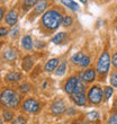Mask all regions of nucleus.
Instances as JSON below:
<instances>
[{
	"label": "nucleus",
	"mask_w": 117,
	"mask_h": 124,
	"mask_svg": "<svg viewBox=\"0 0 117 124\" xmlns=\"http://www.w3.org/2000/svg\"><path fill=\"white\" fill-rule=\"evenodd\" d=\"M80 1H81L82 3H86V2H87V1H88V0H80Z\"/></svg>",
	"instance_id": "e433bc0d"
},
{
	"label": "nucleus",
	"mask_w": 117,
	"mask_h": 124,
	"mask_svg": "<svg viewBox=\"0 0 117 124\" xmlns=\"http://www.w3.org/2000/svg\"><path fill=\"white\" fill-rule=\"evenodd\" d=\"M62 2L64 3L66 7H69L71 10H73V11H77V10L79 9V6L78 3L74 2L73 0H62Z\"/></svg>",
	"instance_id": "dca6fc26"
},
{
	"label": "nucleus",
	"mask_w": 117,
	"mask_h": 124,
	"mask_svg": "<svg viewBox=\"0 0 117 124\" xmlns=\"http://www.w3.org/2000/svg\"><path fill=\"white\" fill-rule=\"evenodd\" d=\"M62 16L61 14L55 11V10H49L46 11L42 17V22L44 26L49 30H56L62 23Z\"/></svg>",
	"instance_id": "f257e3e1"
},
{
	"label": "nucleus",
	"mask_w": 117,
	"mask_h": 124,
	"mask_svg": "<svg viewBox=\"0 0 117 124\" xmlns=\"http://www.w3.org/2000/svg\"><path fill=\"white\" fill-rule=\"evenodd\" d=\"M71 98H72V101H74L77 105H79V106H83L87 103V98H86L85 93H81V94H74V93H72Z\"/></svg>",
	"instance_id": "6e6552de"
},
{
	"label": "nucleus",
	"mask_w": 117,
	"mask_h": 124,
	"mask_svg": "<svg viewBox=\"0 0 117 124\" xmlns=\"http://www.w3.org/2000/svg\"><path fill=\"white\" fill-rule=\"evenodd\" d=\"M65 108H66L65 107V104L62 99H56L52 104V112L56 115L62 114V113L65 111Z\"/></svg>",
	"instance_id": "423d86ee"
},
{
	"label": "nucleus",
	"mask_w": 117,
	"mask_h": 124,
	"mask_svg": "<svg viewBox=\"0 0 117 124\" xmlns=\"http://www.w3.org/2000/svg\"><path fill=\"white\" fill-rule=\"evenodd\" d=\"M82 58H83V53L79 52V53H77V54H74V55L72 56L71 60H72V62H73V63H75V64L78 63V64H79V62L81 61Z\"/></svg>",
	"instance_id": "b1692460"
},
{
	"label": "nucleus",
	"mask_w": 117,
	"mask_h": 124,
	"mask_svg": "<svg viewBox=\"0 0 117 124\" xmlns=\"http://www.w3.org/2000/svg\"><path fill=\"white\" fill-rule=\"evenodd\" d=\"M33 64H34V60H33L32 56H25L23 59V63H22V67L25 71H29L32 69Z\"/></svg>",
	"instance_id": "9b49d317"
},
{
	"label": "nucleus",
	"mask_w": 117,
	"mask_h": 124,
	"mask_svg": "<svg viewBox=\"0 0 117 124\" xmlns=\"http://www.w3.org/2000/svg\"><path fill=\"white\" fill-rule=\"evenodd\" d=\"M110 84L114 86V87H117V72H114V73L110 76Z\"/></svg>",
	"instance_id": "7c9ffc66"
},
{
	"label": "nucleus",
	"mask_w": 117,
	"mask_h": 124,
	"mask_svg": "<svg viewBox=\"0 0 117 124\" xmlns=\"http://www.w3.org/2000/svg\"><path fill=\"white\" fill-rule=\"evenodd\" d=\"M104 93H105V98H106V99H109L110 96L113 95V88H111V87H106Z\"/></svg>",
	"instance_id": "a878e982"
},
{
	"label": "nucleus",
	"mask_w": 117,
	"mask_h": 124,
	"mask_svg": "<svg viewBox=\"0 0 117 124\" xmlns=\"http://www.w3.org/2000/svg\"><path fill=\"white\" fill-rule=\"evenodd\" d=\"M23 107L24 111L27 112V113H36L39 109V104L38 101H35L34 98H28V99L24 101Z\"/></svg>",
	"instance_id": "20e7f679"
},
{
	"label": "nucleus",
	"mask_w": 117,
	"mask_h": 124,
	"mask_svg": "<svg viewBox=\"0 0 117 124\" xmlns=\"http://www.w3.org/2000/svg\"><path fill=\"white\" fill-rule=\"evenodd\" d=\"M109 65H110V58L108 55V53H102L98 60L97 63V71L101 75H105L106 72L108 71L109 69Z\"/></svg>",
	"instance_id": "f03ea898"
},
{
	"label": "nucleus",
	"mask_w": 117,
	"mask_h": 124,
	"mask_svg": "<svg viewBox=\"0 0 117 124\" xmlns=\"http://www.w3.org/2000/svg\"><path fill=\"white\" fill-rule=\"evenodd\" d=\"M3 56H5V59L6 60H14L15 58H16V52H15L14 50L9 49V50H7L6 52H5Z\"/></svg>",
	"instance_id": "6ab92c4d"
},
{
	"label": "nucleus",
	"mask_w": 117,
	"mask_h": 124,
	"mask_svg": "<svg viewBox=\"0 0 117 124\" xmlns=\"http://www.w3.org/2000/svg\"><path fill=\"white\" fill-rule=\"evenodd\" d=\"M0 124H2V121H1V118H0Z\"/></svg>",
	"instance_id": "4c0bfd02"
},
{
	"label": "nucleus",
	"mask_w": 117,
	"mask_h": 124,
	"mask_svg": "<svg viewBox=\"0 0 117 124\" xmlns=\"http://www.w3.org/2000/svg\"><path fill=\"white\" fill-rule=\"evenodd\" d=\"M11 124H26V120L23 117V116H18L14 120V122Z\"/></svg>",
	"instance_id": "c85d7f7f"
},
{
	"label": "nucleus",
	"mask_w": 117,
	"mask_h": 124,
	"mask_svg": "<svg viewBox=\"0 0 117 124\" xmlns=\"http://www.w3.org/2000/svg\"><path fill=\"white\" fill-rule=\"evenodd\" d=\"M79 82V78L78 77H71V78L68 80V82L65 84L64 86V90L66 94H72V92L74 90L75 86Z\"/></svg>",
	"instance_id": "0eeeda50"
},
{
	"label": "nucleus",
	"mask_w": 117,
	"mask_h": 124,
	"mask_svg": "<svg viewBox=\"0 0 117 124\" xmlns=\"http://www.w3.org/2000/svg\"><path fill=\"white\" fill-rule=\"evenodd\" d=\"M20 103V95L17 94V93H15V95H14L13 99H11V101H10V104L8 107H11V108H15L18 106V104Z\"/></svg>",
	"instance_id": "a211bd4d"
},
{
	"label": "nucleus",
	"mask_w": 117,
	"mask_h": 124,
	"mask_svg": "<svg viewBox=\"0 0 117 124\" xmlns=\"http://www.w3.org/2000/svg\"><path fill=\"white\" fill-rule=\"evenodd\" d=\"M114 107H115V108H117V99L115 101V103H114Z\"/></svg>",
	"instance_id": "c9c22d12"
},
{
	"label": "nucleus",
	"mask_w": 117,
	"mask_h": 124,
	"mask_svg": "<svg viewBox=\"0 0 117 124\" xmlns=\"http://www.w3.org/2000/svg\"><path fill=\"white\" fill-rule=\"evenodd\" d=\"M86 117H87V120H89V121H97L98 118H99V114H98L97 112H90V113H88L87 115H86Z\"/></svg>",
	"instance_id": "4be33fe9"
},
{
	"label": "nucleus",
	"mask_w": 117,
	"mask_h": 124,
	"mask_svg": "<svg viewBox=\"0 0 117 124\" xmlns=\"http://www.w3.org/2000/svg\"><path fill=\"white\" fill-rule=\"evenodd\" d=\"M17 20H18V15H17V13L15 10H10L6 16V23L8 24V25L14 26V25L17 23Z\"/></svg>",
	"instance_id": "9d476101"
},
{
	"label": "nucleus",
	"mask_w": 117,
	"mask_h": 124,
	"mask_svg": "<svg viewBox=\"0 0 117 124\" xmlns=\"http://www.w3.org/2000/svg\"><path fill=\"white\" fill-rule=\"evenodd\" d=\"M20 79H22V75H20L19 72H9V73L6 76V80L9 82L19 81Z\"/></svg>",
	"instance_id": "f8f14e48"
},
{
	"label": "nucleus",
	"mask_w": 117,
	"mask_h": 124,
	"mask_svg": "<svg viewBox=\"0 0 117 124\" xmlns=\"http://www.w3.org/2000/svg\"><path fill=\"white\" fill-rule=\"evenodd\" d=\"M113 64H114L115 68H117V53L113 56Z\"/></svg>",
	"instance_id": "72a5a7b5"
},
{
	"label": "nucleus",
	"mask_w": 117,
	"mask_h": 124,
	"mask_svg": "<svg viewBox=\"0 0 117 124\" xmlns=\"http://www.w3.org/2000/svg\"><path fill=\"white\" fill-rule=\"evenodd\" d=\"M80 78L82 79V81H85V82H91L96 78V72H95V70H92V69H89L87 71L82 72L81 76H80Z\"/></svg>",
	"instance_id": "1a4fd4ad"
},
{
	"label": "nucleus",
	"mask_w": 117,
	"mask_h": 124,
	"mask_svg": "<svg viewBox=\"0 0 117 124\" xmlns=\"http://www.w3.org/2000/svg\"><path fill=\"white\" fill-rule=\"evenodd\" d=\"M36 2H37V0H24V8H25V10L33 7L34 5H36Z\"/></svg>",
	"instance_id": "393cba45"
},
{
	"label": "nucleus",
	"mask_w": 117,
	"mask_h": 124,
	"mask_svg": "<svg viewBox=\"0 0 117 124\" xmlns=\"http://www.w3.org/2000/svg\"><path fill=\"white\" fill-rule=\"evenodd\" d=\"M7 33H8L7 28H5V27H0V37H2V36H6Z\"/></svg>",
	"instance_id": "473e14b6"
},
{
	"label": "nucleus",
	"mask_w": 117,
	"mask_h": 124,
	"mask_svg": "<svg viewBox=\"0 0 117 124\" xmlns=\"http://www.w3.org/2000/svg\"><path fill=\"white\" fill-rule=\"evenodd\" d=\"M65 37H66V34H65V33H58V34H56L52 39V42L55 43V44H61L65 39Z\"/></svg>",
	"instance_id": "f3484780"
},
{
	"label": "nucleus",
	"mask_w": 117,
	"mask_h": 124,
	"mask_svg": "<svg viewBox=\"0 0 117 124\" xmlns=\"http://www.w3.org/2000/svg\"><path fill=\"white\" fill-rule=\"evenodd\" d=\"M22 44H23L24 49L32 50V47H33V39H32V37H30V36H28V35L24 36L23 39H22Z\"/></svg>",
	"instance_id": "2eb2a0df"
},
{
	"label": "nucleus",
	"mask_w": 117,
	"mask_h": 124,
	"mask_svg": "<svg viewBox=\"0 0 117 124\" xmlns=\"http://www.w3.org/2000/svg\"><path fill=\"white\" fill-rule=\"evenodd\" d=\"M19 90H20V93L25 94V93H27V92H29V90H30V86L27 85V84H24V85H22L19 87Z\"/></svg>",
	"instance_id": "c756f323"
},
{
	"label": "nucleus",
	"mask_w": 117,
	"mask_h": 124,
	"mask_svg": "<svg viewBox=\"0 0 117 124\" xmlns=\"http://www.w3.org/2000/svg\"><path fill=\"white\" fill-rule=\"evenodd\" d=\"M58 59L50 60V61L46 63V65H45V71L46 72H52L53 70L58 67Z\"/></svg>",
	"instance_id": "4468645a"
},
{
	"label": "nucleus",
	"mask_w": 117,
	"mask_h": 124,
	"mask_svg": "<svg viewBox=\"0 0 117 124\" xmlns=\"http://www.w3.org/2000/svg\"><path fill=\"white\" fill-rule=\"evenodd\" d=\"M15 93L16 92H14L13 89H9V88L5 89V90L1 93V95H0V103L2 105H5V106H9L10 101L13 99Z\"/></svg>",
	"instance_id": "39448f33"
},
{
	"label": "nucleus",
	"mask_w": 117,
	"mask_h": 124,
	"mask_svg": "<svg viewBox=\"0 0 117 124\" xmlns=\"http://www.w3.org/2000/svg\"><path fill=\"white\" fill-rule=\"evenodd\" d=\"M88 99L92 103V104H99L102 99V90H101L98 86H95L89 90L88 94Z\"/></svg>",
	"instance_id": "7ed1b4c3"
},
{
	"label": "nucleus",
	"mask_w": 117,
	"mask_h": 124,
	"mask_svg": "<svg viewBox=\"0 0 117 124\" xmlns=\"http://www.w3.org/2000/svg\"><path fill=\"white\" fill-rule=\"evenodd\" d=\"M108 124H117V113L113 114L108 120Z\"/></svg>",
	"instance_id": "2f4dec72"
},
{
	"label": "nucleus",
	"mask_w": 117,
	"mask_h": 124,
	"mask_svg": "<svg viewBox=\"0 0 117 124\" xmlns=\"http://www.w3.org/2000/svg\"><path fill=\"white\" fill-rule=\"evenodd\" d=\"M62 23H63V25L64 26H71L72 25V18L71 17H69V16H66V17H64L63 19H62Z\"/></svg>",
	"instance_id": "cd10ccee"
},
{
	"label": "nucleus",
	"mask_w": 117,
	"mask_h": 124,
	"mask_svg": "<svg viewBox=\"0 0 117 124\" xmlns=\"http://www.w3.org/2000/svg\"><path fill=\"white\" fill-rule=\"evenodd\" d=\"M2 17H3V9L0 8V20L2 19Z\"/></svg>",
	"instance_id": "f704fd0d"
},
{
	"label": "nucleus",
	"mask_w": 117,
	"mask_h": 124,
	"mask_svg": "<svg viewBox=\"0 0 117 124\" xmlns=\"http://www.w3.org/2000/svg\"><path fill=\"white\" fill-rule=\"evenodd\" d=\"M3 118H5V121H11V118L14 117V114L11 112H8V111H5L3 112Z\"/></svg>",
	"instance_id": "bb28decb"
},
{
	"label": "nucleus",
	"mask_w": 117,
	"mask_h": 124,
	"mask_svg": "<svg viewBox=\"0 0 117 124\" xmlns=\"http://www.w3.org/2000/svg\"><path fill=\"white\" fill-rule=\"evenodd\" d=\"M66 70V63L65 62H62L61 64H58V67L56 68V76H62Z\"/></svg>",
	"instance_id": "aec40b11"
},
{
	"label": "nucleus",
	"mask_w": 117,
	"mask_h": 124,
	"mask_svg": "<svg viewBox=\"0 0 117 124\" xmlns=\"http://www.w3.org/2000/svg\"><path fill=\"white\" fill-rule=\"evenodd\" d=\"M73 124H78V123H73Z\"/></svg>",
	"instance_id": "ea45409f"
},
{
	"label": "nucleus",
	"mask_w": 117,
	"mask_h": 124,
	"mask_svg": "<svg viewBox=\"0 0 117 124\" xmlns=\"http://www.w3.org/2000/svg\"><path fill=\"white\" fill-rule=\"evenodd\" d=\"M89 64H90V58H89L88 55H83V58L81 59V61L79 62V65L82 67V68H86V67H88Z\"/></svg>",
	"instance_id": "5701e85b"
},
{
	"label": "nucleus",
	"mask_w": 117,
	"mask_h": 124,
	"mask_svg": "<svg viewBox=\"0 0 117 124\" xmlns=\"http://www.w3.org/2000/svg\"><path fill=\"white\" fill-rule=\"evenodd\" d=\"M116 31H117V27H116Z\"/></svg>",
	"instance_id": "a19ab883"
},
{
	"label": "nucleus",
	"mask_w": 117,
	"mask_h": 124,
	"mask_svg": "<svg viewBox=\"0 0 117 124\" xmlns=\"http://www.w3.org/2000/svg\"><path fill=\"white\" fill-rule=\"evenodd\" d=\"M72 93H74V94H81V93H85V86H83V84H82V81H80L79 80V82L77 84V86H75L74 90ZM71 95V94H70Z\"/></svg>",
	"instance_id": "412c9836"
},
{
	"label": "nucleus",
	"mask_w": 117,
	"mask_h": 124,
	"mask_svg": "<svg viewBox=\"0 0 117 124\" xmlns=\"http://www.w3.org/2000/svg\"><path fill=\"white\" fill-rule=\"evenodd\" d=\"M0 47H1V43H0Z\"/></svg>",
	"instance_id": "58836bf2"
},
{
	"label": "nucleus",
	"mask_w": 117,
	"mask_h": 124,
	"mask_svg": "<svg viewBox=\"0 0 117 124\" xmlns=\"http://www.w3.org/2000/svg\"><path fill=\"white\" fill-rule=\"evenodd\" d=\"M46 7H47V1H46V0H38V1L36 2V6H35V13L36 14L43 13V11L46 9Z\"/></svg>",
	"instance_id": "ddd939ff"
}]
</instances>
